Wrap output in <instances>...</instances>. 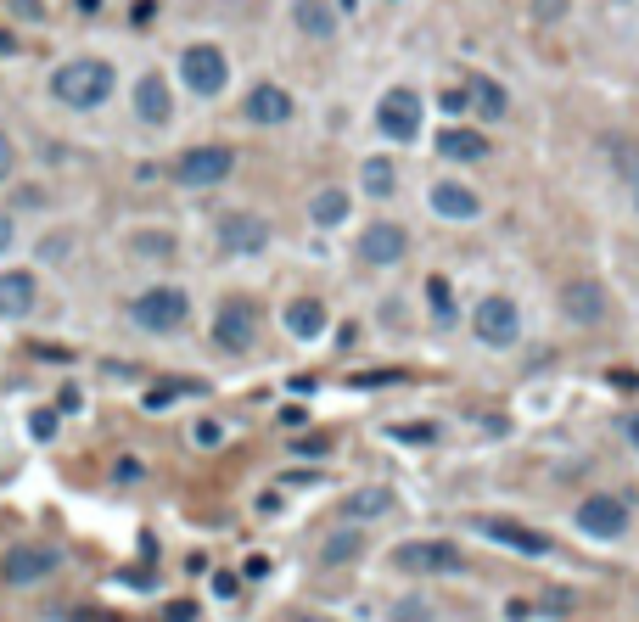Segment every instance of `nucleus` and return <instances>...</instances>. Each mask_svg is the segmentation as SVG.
Here are the masks:
<instances>
[{"label":"nucleus","instance_id":"393cba45","mask_svg":"<svg viewBox=\"0 0 639 622\" xmlns=\"http://www.w3.org/2000/svg\"><path fill=\"white\" fill-rule=\"evenodd\" d=\"M326 566H348V561H359V555H365V533H359V527H337V533L326 538Z\"/></svg>","mask_w":639,"mask_h":622},{"label":"nucleus","instance_id":"f704fd0d","mask_svg":"<svg viewBox=\"0 0 639 622\" xmlns=\"http://www.w3.org/2000/svg\"><path fill=\"white\" fill-rule=\"evenodd\" d=\"M12 169H17V146H12V135L0 129V180H12Z\"/></svg>","mask_w":639,"mask_h":622},{"label":"nucleus","instance_id":"a878e982","mask_svg":"<svg viewBox=\"0 0 639 622\" xmlns=\"http://www.w3.org/2000/svg\"><path fill=\"white\" fill-rule=\"evenodd\" d=\"M365 191L370 197H393V185H398V169H393V157H365Z\"/></svg>","mask_w":639,"mask_h":622},{"label":"nucleus","instance_id":"6e6552de","mask_svg":"<svg viewBox=\"0 0 639 622\" xmlns=\"http://www.w3.org/2000/svg\"><path fill=\"white\" fill-rule=\"evenodd\" d=\"M219 247H225V253H242V258L264 253V247H270V219H264V213H247V208L219 213Z\"/></svg>","mask_w":639,"mask_h":622},{"label":"nucleus","instance_id":"9b49d317","mask_svg":"<svg viewBox=\"0 0 639 622\" xmlns=\"http://www.w3.org/2000/svg\"><path fill=\"white\" fill-rule=\"evenodd\" d=\"M578 527L589 538H623L628 533V505L617 494H595L578 505Z\"/></svg>","mask_w":639,"mask_h":622},{"label":"nucleus","instance_id":"37998d69","mask_svg":"<svg viewBox=\"0 0 639 622\" xmlns=\"http://www.w3.org/2000/svg\"><path fill=\"white\" fill-rule=\"evenodd\" d=\"M0 51H12V34H0Z\"/></svg>","mask_w":639,"mask_h":622},{"label":"nucleus","instance_id":"a211bd4d","mask_svg":"<svg viewBox=\"0 0 639 622\" xmlns=\"http://www.w3.org/2000/svg\"><path fill=\"white\" fill-rule=\"evenodd\" d=\"M169 113H174V96L163 85V73H146L141 85H135V118L141 124H169Z\"/></svg>","mask_w":639,"mask_h":622},{"label":"nucleus","instance_id":"a19ab883","mask_svg":"<svg viewBox=\"0 0 639 622\" xmlns=\"http://www.w3.org/2000/svg\"><path fill=\"white\" fill-rule=\"evenodd\" d=\"M292 622H326V617H314V611H298V617H292Z\"/></svg>","mask_w":639,"mask_h":622},{"label":"nucleus","instance_id":"72a5a7b5","mask_svg":"<svg viewBox=\"0 0 639 622\" xmlns=\"http://www.w3.org/2000/svg\"><path fill=\"white\" fill-rule=\"evenodd\" d=\"M219 438H225V432H219V421H197V426H191V443H197V449H213Z\"/></svg>","mask_w":639,"mask_h":622},{"label":"nucleus","instance_id":"e433bc0d","mask_svg":"<svg viewBox=\"0 0 639 622\" xmlns=\"http://www.w3.org/2000/svg\"><path fill=\"white\" fill-rule=\"evenodd\" d=\"M213 594H219V600H230V594H236V578H230V572H219V578H213Z\"/></svg>","mask_w":639,"mask_h":622},{"label":"nucleus","instance_id":"7ed1b4c3","mask_svg":"<svg viewBox=\"0 0 639 622\" xmlns=\"http://www.w3.org/2000/svg\"><path fill=\"white\" fill-rule=\"evenodd\" d=\"M393 566L404 572H426V578H443V572H466V555L449 544V538H404L393 550Z\"/></svg>","mask_w":639,"mask_h":622},{"label":"nucleus","instance_id":"6ab92c4d","mask_svg":"<svg viewBox=\"0 0 639 622\" xmlns=\"http://www.w3.org/2000/svg\"><path fill=\"white\" fill-rule=\"evenodd\" d=\"M466 107H477V113H483L488 124L511 118V96H505V85H499V79H488V73H471V85H466Z\"/></svg>","mask_w":639,"mask_h":622},{"label":"nucleus","instance_id":"c756f323","mask_svg":"<svg viewBox=\"0 0 639 622\" xmlns=\"http://www.w3.org/2000/svg\"><path fill=\"white\" fill-rule=\"evenodd\" d=\"M40 258H45V264H62V258H73V236H68V230L45 236V241H40Z\"/></svg>","mask_w":639,"mask_h":622},{"label":"nucleus","instance_id":"423d86ee","mask_svg":"<svg viewBox=\"0 0 639 622\" xmlns=\"http://www.w3.org/2000/svg\"><path fill=\"white\" fill-rule=\"evenodd\" d=\"M471 331L488 342V348H511L516 337H522V314H516L511 297H483L477 309H471Z\"/></svg>","mask_w":639,"mask_h":622},{"label":"nucleus","instance_id":"ddd939ff","mask_svg":"<svg viewBox=\"0 0 639 622\" xmlns=\"http://www.w3.org/2000/svg\"><path fill=\"white\" fill-rule=\"evenodd\" d=\"M242 113H247V124L275 129V124H286V118L298 113V101H292V90H281V85H253Z\"/></svg>","mask_w":639,"mask_h":622},{"label":"nucleus","instance_id":"39448f33","mask_svg":"<svg viewBox=\"0 0 639 622\" xmlns=\"http://www.w3.org/2000/svg\"><path fill=\"white\" fill-rule=\"evenodd\" d=\"M180 79L191 96H219L230 79V62L219 45H185V57H180Z\"/></svg>","mask_w":639,"mask_h":622},{"label":"nucleus","instance_id":"c85d7f7f","mask_svg":"<svg viewBox=\"0 0 639 622\" xmlns=\"http://www.w3.org/2000/svg\"><path fill=\"white\" fill-rule=\"evenodd\" d=\"M426 297H432V314H438V320H455V297H449V281H443V275L426 281Z\"/></svg>","mask_w":639,"mask_h":622},{"label":"nucleus","instance_id":"dca6fc26","mask_svg":"<svg viewBox=\"0 0 639 622\" xmlns=\"http://www.w3.org/2000/svg\"><path fill=\"white\" fill-rule=\"evenodd\" d=\"M432 213H438V219L466 225V219H477V213H483V197H477L471 185H460V180H443V185H432Z\"/></svg>","mask_w":639,"mask_h":622},{"label":"nucleus","instance_id":"f03ea898","mask_svg":"<svg viewBox=\"0 0 639 622\" xmlns=\"http://www.w3.org/2000/svg\"><path fill=\"white\" fill-rule=\"evenodd\" d=\"M129 320L141 331H152V337H169V331H180L191 320V297H185V286H146L129 303Z\"/></svg>","mask_w":639,"mask_h":622},{"label":"nucleus","instance_id":"b1692460","mask_svg":"<svg viewBox=\"0 0 639 622\" xmlns=\"http://www.w3.org/2000/svg\"><path fill=\"white\" fill-rule=\"evenodd\" d=\"M309 219H314L320 230L342 225V219H348V191H337V185H326V191H314V202H309Z\"/></svg>","mask_w":639,"mask_h":622},{"label":"nucleus","instance_id":"9d476101","mask_svg":"<svg viewBox=\"0 0 639 622\" xmlns=\"http://www.w3.org/2000/svg\"><path fill=\"white\" fill-rule=\"evenodd\" d=\"M57 566H62V555L51 550V544H23V550H12L6 561H0V578L17 583V589H29V583L51 578Z\"/></svg>","mask_w":639,"mask_h":622},{"label":"nucleus","instance_id":"2eb2a0df","mask_svg":"<svg viewBox=\"0 0 639 622\" xmlns=\"http://www.w3.org/2000/svg\"><path fill=\"white\" fill-rule=\"evenodd\" d=\"M326 303L320 297H292L286 303V314H281V326H286V337H298V342H320L326 337Z\"/></svg>","mask_w":639,"mask_h":622},{"label":"nucleus","instance_id":"0eeeda50","mask_svg":"<svg viewBox=\"0 0 639 622\" xmlns=\"http://www.w3.org/2000/svg\"><path fill=\"white\" fill-rule=\"evenodd\" d=\"M376 129H382L387 141H415V135H421V96H415L410 85L387 90V96L376 101Z\"/></svg>","mask_w":639,"mask_h":622},{"label":"nucleus","instance_id":"bb28decb","mask_svg":"<svg viewBox=\"0 0 639 622\" xmlns=\"http://www.w3.org/2000/svg\"><path fill=\"white\" fill-rule=\"evenodd\" d=\"M387 622H432V600H421V594H404V600H393Z\"/></svg>","mask_w":639,"mask_h":622},{"label":"nucleus","instance_id":"5701e85b","mask_svg":"<svg viewBox=\"0 0 639 622\" xmlns=\"http://www.w3.org/2000/svg\"><path fill=\"white\" fill-rule=\"evenodd\" d=\"M438 157H449V163H477V157H488V141L477 135V129H443Z\"/></svg>","mask_w":639,"mask_h":622},{"label":"nucleus","instance_id":"4468645a","mask_svg":"<svg viewBox=\"0 0 639 622\" xmlns=\"http://www.w3.org/2000/svg\"><path fill=\"white\" fill-rule=\"evenodd\" d=\"M34 303H40V281L29 269H6L0 275V320H29Z\"/></svg>","mask_w":639,"mask_h":622},{"label":"nucleus","instance_id":"1a4fd4ad","mask_svg":"<svg viewBox=\"0 0 639 622\" xmlns=\"http://www.w3.org/2000/svg\"><path fill=\"white\" fill-rule=\"evenodd\" d=\"M258 337V309L247 297H230L225 309L213 314V342H219V354H247Z\"/></svg>","mask_w":639,"mask_h":622},{"label":"nucleus","instance_id":"79ce46f5","mask_svg":"<svg viewBox=\"0 0 639 622\" xmlns=\"http://www.w3.org/2000/svg\"><path fill=\"white\" fill-rule=\"evenodd\" d=\"M96 6H101V0H79V12H96Z\"/></svg>","mask_w":639,"mask_h":622},{"label":"nucleus","instance_id":"58836bf2","mask_svg":"<svg viewBox=\"0 0 639 622\" xmlns=\"http://www.w3.org/2000/svg\"><path fill=\"white\" fill-rule=\"evenodd\" d=\"M555 12H567V0H539V17H555Z\"/></svg>","mask_w":639,"mask_h":622},{"label":"nucleus","instance_id":"ea45409f","mask_svg":"<svg viewBox=\"0 0 639 622\" xmlns=\"http://www.w3.org/2000/svg\"><path fill=\"white\" fill-rule=\"evenodd\" d=\"M628 443L639 449V415H628Z\"/></svg>","mask_w":639,"mask_h":622},{"label":"nucleus","instance_id":"f257e3e1","mask_svg":"<svg viewBox=\"0 0 639 622\" xmlns=\"http://www.w3.org/2000/svg\"><path fill=\"white\" fill-rule=\"evenodd\" d=\"M113 85H118V73H113V62H101V57H73L51 73V96L62 107H73V113H96L101 101H113Z\"/></svg>","mask_w":639,"mask_h":622},{"label":"nucleus","instance_id":"aec40b11","mask_svg":"<svg viewBox=\"0 0 639 622\" xmlns=\"http://www.w3.org/2000/svg\"><path fill=\"white\" fill-rule=\"evenodd\" d=\"M292 23H298L309 40H331V34H337V6H331V0H292Z\"/></svg>","mask_w":639,"mask_h":622},{"label":"nucleus","instance_id":"412c9836","mask_svg":"<svg viewBox=\"0 0 639 622\" xmlns=\"http://www.w3.org/2000/svg\"><path fill=\"white\" fill-rule=\"evenodd\" d=\"M483 533L494 538V544H511V550H522V555H550V538L533 533V527H511V522H499V516H488Z\"/></svg>","mask_w":639,"mask_h":622},{"label":"nucleus","instance_id":"cd10ccee","mask_svg":"<svg viewBox=\"0 0 639 622\" xmlns=\"http://www.w3.org/2000/svg\"><path fill=\"white\" fill-rule=\"evenodd\" d=\"M135 253L141 258H174V236L169 230H141V236H135Z\"/></svg>","mask_w":639,"mask_h":622},{"label":"nucleus","instance_id":"c03bdc74","mask_svg":"<svg viewBox=\"0 0 639 622\" xmlns=\"http://www.w3.org/2000/svg\"><path fill=\"white\" fill-rule=\"evenodd\" d=\"M337 6H342V12H354V0H337Z\"/></svg>","mask_w":639,"mask_h":622},{"label":"nucleus","instance_id":"7c9ffc66","mask_svg":"<svg viewBox=\"0 0 639 622\" xmlns=\"http://www.w3.org/2000/svg\"><path fill=\"white\" fill-rule=\"evenodd\" d=\"M141 477H146V466L135 460V454H118V460H113V482H124V488H129V482H141Z\"/></svg>","mask_w":639,"mask_h":622},{"label":"nucleus","instance_id":"f8f14e48","mask_svg":"<svg viewBox=\"0 0 639 622\" xmlns=\"http://www.w3.org/2000/svg\"><path fill=\"white\" fill-rule=\"evenodd\" d=\"M404 253H410V230L393 225V219H376V225H365V236H359V258H365V264H398Z\"/></svg>","mask_w":639,"mask_h":622},{"label":"nucleus","instance_id":"2f4dec72","mask_svg":"<svg viewBox=\"0 0 639 622\" xmlns=\"http://www.w3.org/2000/svg\"><path fill=\"white\" fill-rule=\"evenodd\" d=\"M29 426H34V438H40V443H51V438H57V410H34Z\"/></svg>","mask_w":639,"mask_h":622},{"label":"nucleus","instance_id":"473e14b6","mask_svg":"<svg viewBox=\"0 0 639 622\" xmlns=\"http://www.w3.org/2000/svg\"><path fill=\"white\" fill-rule=\"evenodd\" d=\"M398 438H404V443H432V438H438V426H432V421H410V426H398Z\"/></svg>","mask_w":639,"mask_h":622},{"label":"nucleus","instance_id":"4be33fe9","mask_svg":"<svg viewBox=\"0 0 639 622\" xmlns=\"http://www.w3.org/2000/svg\"><path fill=\"white\" fill-rule=\"evenodd\" d=\"M387 510H393V494H387V488H354V494L337 505V516H348V522H376Z\"/></svg>","mask_w":639,"mask_h":622},{"label":"nucleus","instance_id":"4c0bfd02","mask_svg":"<svg viewBox=\"0 0 639 622\" xmlns=\"http://www.w3.org/2000/svg\"><path fill=\"white\" fill-rule=\"evenodd\" d=\"M12 6H17V17H40V12H45L40 0H12Z\"/></svg>","mask_w":639,"mask_h":622},{"label":"nucleus","instance_id":"f3484780","mask_svg":"<svg viewBox=\"0 0 639 622\" xmlns=\"http://www.w3.org/2000/svg\"><path fill=\"white\" fill-rule=\"evenodd\" d=\"M561 309H567V320H578V326H595V320H606V286L572 281L567 292H561Z\"/></svg>","mask_w":639,"mask_h":622},{"label":"nucleus","instance_id":"20e7f679","mask_svg":"<svg viewBox=\"0 0 639 622\" xmlns=\"http://www.w3.org/2000/svg\"><path fill=\"white\" fill-rule=\"evenodd\" d=\"M230 169H236V152H230V146H191V152L174 157V180L191 185V191H208V185L230 180Z\"/></svg>","mask_w":639,"mask_h":622},{"label":"nucleus","instance_id":"c9c22d12","mask_svg":"<svg viewBox=\"0 0 639 622\" xmlns=\"http://www.w3.org/2000/svg\"><path fill=\"white\" fill-rule=\"evenodd\" d=\"M12 247H17V219L0 208V253H12Z\"/></svg>","mask_w":639,"mask_h":622}]
</instances>
